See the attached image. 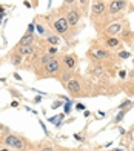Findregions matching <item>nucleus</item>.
Here are the masks:
<instances>
[{"mask_svg": "<svg viewBox=\"0 0 134 151\" xmlns=\"http://www.w3.org/2000/svg\"><path fill=\"white\" fill-rule=\"evenodd\" d=\"M5 143H6L8 147H11L12 150H23V148H25V142L20 139V137L12 136V134H9V136L5 137Z\"/></svg>", "mask_w": 134, "mask_h": 151, "instance_id": "f257e3e1", "label": "nucleus"}, {"mask_svg": "<svg viewBox=\"0 0 134 151\" xmlns=\"http://www.w3.org/2000/svg\"><path fill=\"white\" fill-rule=\"evenodd\" d=\"M52 28H54V31L59 32V34H65V32H68L70 25H68V22H66V19L60 17V19H57L56 22L52 23Z\"/></svg>", "mask_w": 134, "mask_h": 151, "instance_id": "f03ea898", "label": "nucleus"}, {"mask_svg": "<svg viewBox=\"0 0 134 151\" xmlns=\"http://www.w3.org/2000/svg\"><path fill=\"white\" fill-rule=\"evenodd\" d=\"M60 70V62L56 60V59H51L48 63H45V71L48 74H54Z\"/></svg>", "mask_w": 134, "mask_h": 151, "instance_id": "7ed1b4c3", "label": "nucleus"}, {"mask_svg": "<svg viewBox=\"0 0 134 151\" xmlns=\"http://www.w3.org/2000/svg\"><path fill=\"white\" fill-rule=\"evenodd\" d=\"M66 88H68V91H70L71 94L77 96V94L80 93V88H82V85H80V82H79V80L71 79V80L68 82V83H66Z\"/></svg>", "mask_w": 134, "mask_h": 151, "instance_id": "20e7f679", "label": "nucleus"}, {"mask_svg": "<svg viewBox=\"0 0 134 151\" xmlns=\"http://www.w3.org/2000/svg\"><path fill=\"white\" fill-rule=\"evenodd\" d=\"M123 8H125V0H114V2H111V5H110V12L111 14H116V12H119Z\"/></svg>", "mask_w": 134, "mask_h": 151, "instance_id": "39448f33", "label": "nucleus"}, {"mask_svg": "<svg viewBox=\"0 0 134 151\" xmlns=\"http://www.w3.org/2000/svg\"><path fill=\"white\" fill-rule=\"evenodd\" d=\"M79 12L74 9V11H70L68 14H66V22H68V25L70 26H76L77 25V22H79Z\"/></svg>", "mask_w": 134, "mask_h": 151, "instance_id": "423d86ee", "label": "nucleus"}, {"mask_svg": "<svg viewBox=\"0 0 134 151\" xmlns=\"http://www.w3.org/2000/svg\"><path fill=\"white\" fill-rule=\"evenodd\" d=\"M34 52V46L31 45H19V54L20 56H29Z\"/></svg>", "mask_w": 134, "mask_h": 151, "instance_id": "0eeeda50", "label": "nucleus"}, {"mask_svg": "<svg viewBox=\"0 0 134 151\" xmlns=\"http://www.w3.org/2000/svg\"><path fill=\"white\" fill-rule=\"evenodd\" d=\"M76 57L74 56H65L63 57V63H65V66L68 68V70H72V68L76 66Z\"/></svg>", "mask_w": 134, "mask_h": 151, "instance_id": "6e6552de", "label": "nucleus"}, {"mask_svg": "<svg viewBox=\"0 0 134 151\" xmlns=\"http://www.w3.org/2000/svg\"><path fill=\"white\" fill-rule=\"evenodd\" d=\"M105 11V3L103 2H99L92 5V14H103Z\"/></svg>", "mask_w": 134, "mask_h": 151, "instance_id": "1a4fd4ad", "label": "nucleus"}, {"mask_svg": "<svg viewBox=\"0 0 134 151\" xmlns=\"http://www.w3.org/2000/svg\"><path fill=\"white\" fill-rule=\"evenodd\" d=\"M120 29H122V25L120 23H113V25H110V28L106 29V32H108L110 36H114V34H117Z\"/></svg>", "mask_w": 134, "mask_h": 151, "instance_id": "9d476101", "label": "nucleus"}, {"mask_svg": "<svg viewBox=\"0 0 134 151\" xmlns=\"http://www.w3.org/2000/svg\"><path fill=\"white\" fill-rule=\"evenodd\" d=\"M34 40V34H29V32H26L25 36L22 37V40H20V43L19 45H31V42Z\"/></svg>", "mask_w": 134, "mask_h": 151, "instance_id": "9b49d317", "label": "nucleus"}, {"mask_svg": "<svg viewBox=\"0 0 134 151\" xmlns=\"http://www.w3.org/2000/svg\"><path fill=\"white\" fill-rule=\"evenodd\" d=\"M91 54H92L96 59H106V57H108V52L103 51V50H94Z\"/></svg>", "mask_w": 134, "mask_h": 151, "instance_id": "f8f14e48", "label": "nucleus"}, {"mask_svg": "<svg viewBox=\"0 0 134 151\" xmlns=\"http://www.w3.org/2000/svg\"><path fill=\"white\" fill-rule=\"evenodd\" d=\"M11 62L14 65H20V63H22V56H20V54H12V56H11Z\"/></svg>", "mask_w": 134, "mask_h": 151, "instance_id": "ddd939ff", "label": "nucleus"}, {"mask_svg": "<svg viewBox=\"0 0 134 151\" xmlns=\"http://www.w3.org/2000/svg\"><path fill=\"white\" fill-rule=\"evenodd\" d=\"M63 120V114H60V116H57V117H51L49 119V122H52L54 125H57V127H60V122Z\"/></svg>", "mask_w": 134, "mask_h": 151, "instance_id": "4468645a", "label": "nucleus"}, {"mask_svg": "<svg viewBox=\"0 0 134 151\" xmlns=\"http://www.w3.org/2000/svg\"><path fill=\"white\" fill-rule=\"evenodd\" d=\"M106 45L111 46V48H114V46H117V45H119V40H117V39H113V37H110L108 40H106Z\"/></svg>", "mask_w": 134, "mask_h": 151, "instance_id": "2eb2a0df", "label": "nucleus"}, {"mask_svg": "<svg viewBox=\"0 0 134 151\" xmlns=\"http://www.w3.org/2000/svg\"><path fill=\"white\" fill-rule=\"evenodd\" d=\"M48 42L52 45H57L59 43V37L57 36H48Z\"/></svg>", "mask_w": 134, "mask_h": 151, "instance_id": "dca6fc26", "label": "nucleus"}, {"mask_svg": "<svg viewBox=\"0 0 134 151\" xmlns=\"http://www.w3.org/2000/svg\"><path fill=\"white\" fill-rule=\"evenodd\" d=\"M119 57H120V59H128V57H130V52H128V51H120V52H119Z\"/></svg>", "mask_w": 134, "mask_h": 151, "instance_id": "f3484780", "label": "nucleus"}, {"mask_svg": "<svg viewBox=\"0 0 134 151\" xmlns=\"http://www.w3.org/2000/svg\"><path fill=\"white\" fill-rule=\"evenodd\" d=\"M51 59H52V57L49 56V54H46V56H43V57H42V60H40V62H42V63L45 65V63H48V62H49Z\"/></svg>", "mask_w": 134, "mask_h": 151, "instance_id": "a211bd4d", "label": "nucleus"}, {"mask_svg": "<svg viewBox=\"0 0 134 151\" xmlns=\"http://www.w3.org/2000/svg\"><path fill=\"white\" fill-rule=\"evenodd\" d=\"M92 74H94V76H99V74H102V68H100V66H96V68H92Z\"/></svg>", "mask_w": 134, "mask_h": 151, "instance_id": "6ab92c4d", "label": "nucleus"}, {"mask_svg": "<svg viewBox=\"0 0 134 151\" xmlns=\"http://www.w3.org/2000/svg\"><path fill=\"white\" fill-rule=\"evenodd\" d=\"M123 116H125V113H119V114L116 116V119H114V122H116V123H119L120 120L123 119Z\"/></svg>", "mask_w": 134, "mask_h": 151, "instance_id": "aec40b11", "label": "nucleus"}, {"mask_svg": "<svg viewBox=\"0 0 134 151\" xmlns=\"http://www.w3.org/2000/svg\"><path fill=\"white\" fill-rule=\"evenodd\" d=\"M130 105H131V100H125L123 104H120V106H119V108H120V109H123V108L130 106Z\"/></svg>", "mask_w": 134, "mask_h": 151, "instance_id": "412c9836", "label": "nucleus"}, {"mask_svg": "<svg viewBox=\"0 0 134 151\" xmlns=\"http://www.w3.org/2000/svg\"><path fill=\"white\" fill-rule=\"evenodd\" d=\"M42 151H54V148L51 145H45V147H42Z\"/></svg>", "mask_w": 134, "mask_h": 151, "instance_id": "4be33fe9", "label": "nucleus"}, {"mask_svg": "<svg viewBox=\"0 0 134 151\" xmlns=\"http://www.w3.org/2000/svg\"><path fill=\"white\" fill-rule=\"evenodd\" d=\"M56 52H57V50H56L54 46H52V48H49V50H48V54H49V56H54Z\"/></svg>", "mask_w": 134, "mask_h": 151, "instance_id": "5701e85b", "label": "nucleus"}, {"mask_svg": "<svg viewBox=\"0 0 134 151\" xmlns=\"http://www.w3.org/2000/svg\"><path fill=\"white\" fill-rule=\"evenodd\" d=\"M26 32H29V34L34 32V23H31V25L28 26V31H26Z\"/></svg>", "mask_w": 134, "mask_h": 151, "instance_id": "b1692460", "label": "nucleus"}, {"mask_svg": "<svg viewBox=\"0 0 134 151\" xmlns=\"http://www.w3.org/2000/svg\"><path fill=\"white\" fill-rule=\"evenodd\" d=\"M70 108H71V102L68 100V104H66V108H65V111L68 113V111H70Z\"/></svg>", "mask_w": 134, "mask_h": 151, "instance_id": "393cba45", "label": "nucleus"}, {"mask_svg": "<svg viewBox=\"0 0 134 151\" xmlns=\"http://www.w3.org/2000/svg\"><path fill=\"white\" fill-rule=\"evenodd\" d=\"M60 105H62V102H56V104H52V108H57Z\"/></svg>", "mask_w": 134, "mask_h": 151, "instance_id": "a878e982", "label": "nucleus"}, {"mask_svg": "<svg viewBox=\"0 0 134 151\" xmlns=\"http://www.w3.org/2000/svg\"><path fill=\"white\" fill-rule=\"evenodd\" d=\"M125 74H126L125 71H120V74H119V76H120V77H122V79H123V77H125Z\"/></svg>", "mask_w": 134, "mask_h": 151, "instance_id": "bb28decb", "label": "nucleus"}, {"mask_svg": "<svg viewBox=\"0 0 134 151\" xmlns=\"http://www.w3.org/2000/svg\"><path fill=\"white\" fill-rule=\"evenodd\" d=\"M40 100H42V97H40V96H37V97H36V100H34V102H37V104H39Z\"/></svg>", "mask_w": 134, "mask_h": 151, "instance_id": "cd10ccee", "label": "nucleus"}, {"mask_svg": "<svg viewBox=\"0 0 134 151\" xmlns=\"http://www.w3.org/2000/svg\"><path fill=\"white\" fill-rule=\"evenodd\" d=\"M77 109H85V106H83V105H80V104H79V105H77Z\"/></svg>", "mask_w": 134, "mask_h": 151, "instance_id": "c85d7f7f", "label": "nucleus"}, {"mask_svg": "<svg viewBox=\"0 0 134 151\" xmlns=\"http://www.w3.org/2000/svg\"><path fill=\"white\" fill-rule=\"evenodd\" d=\"M72 2H74V0H65V3H68V5H71Z\"/></svg>", "mask_w": 134, "mask_h": 151, "instance_id": "c756f323", "label": "nucleus"}, {"mask_svg": "<svg viewBox=\"0 0 134 151\" xmlns=\"http://www.w3.org/2000/svg\"><path fill=\"white\" fill-rule=\"evenodd\" d=\"M0 151H9L8 148H0Z\"/></svg>", "mask_w": 134, "mask_h": 151, "instance_id": "7c9ffc66", "label": "nucleus"}, {"mask_svg": "<svg viewBox=\"0 0 134 151\" xmlns=\"http://www.w3.org/2000/svg\"><path fill=\"white\" fill-rule=\"evenodd\" d=\"M2 19H3V14H0V23H2Z\"/></svg>", "mask_w": 134, "mask_h": 151, "instance_id": "2f4dec72", "label": "nucleus"}, {"mask_svg": "<svg viewBox=\"0 0 134 151\" xmlns=\"http://www.w3.org/2000/svg\"><path fill=\"white\" fill-rule=\"evenodd\" d=\"M80 3H86V0H80Z\"/></svg>", "mask_w": 134, "mask_h": 151, "instance_id": "473e14b6", "label": "nucleus"}, {"mask_svg": "<svg viewBox=\"0 0 134 151\" xmlns=\"http://www.w3.org/2000/svg\"><path fill=\"white\" fill-rule=\"evenodd\" d=\"M114 151H122V150H114Z\"/></svg>", "mask_w": 134, "mask_h": 151, "instance_id": "72a5a7b5", "label": "nucleus"}]
</instances>
